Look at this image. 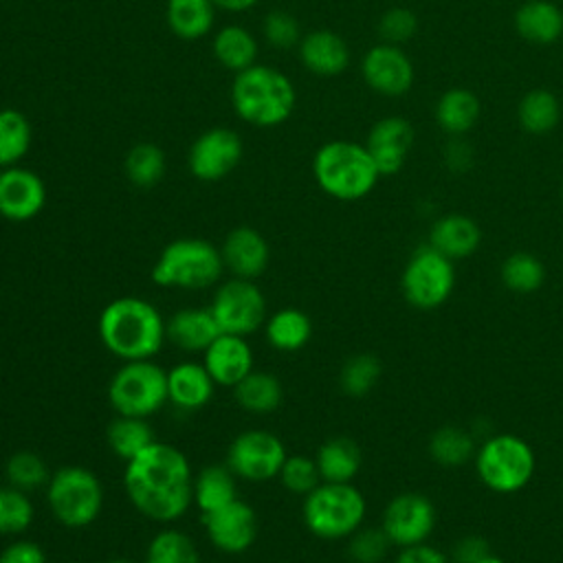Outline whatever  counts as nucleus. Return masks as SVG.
Segmentation results:
<instances>
[{"label":"nucleus","mask_w":563,"mask_h":563,"mask_svg":"<svg viewBox=\"0 0 563 563\" xmlns=\"http://www.w3.org/2000/svg\"><path fill=\"white\" fill-rule=\"evenodd\" d=\"M380 372H383L380 361L369 352H361V354L350 356L343 363V367L339 372V385L347 396L363 398L376 387Z\"/></svg>","instance_id":"obj_42"},{"label":"nucleus","mask_w":563,"mask_h":563,"mask_svg":"<svg viewBox=\"0 0 563 563\" xmlns=\"http://www.w3.org/2000/svg\"><path fill=\"white\" fill-rule=\"evenodd\" d=\"M123 172L132 185L150 189L163 180L167 172V156L158 145L150 141L136 143L123 158Z\"/></svg>","instance_id":"obj_36"},{"label":"nucleus","mask_w":563,"mask_h":563,"mask_svg":"<svg viewBox=\"0 0 563 563\" xmlns=\"http://www.w3.org/2000/svg\"><path fill=\"white\" fill-rule=\"evenodd\" d=\"M262 35L275 48H290V46L299 44L301 29L292 13H288L284 9H275L264 15Z\"/></svg>","instance_id":"obj_46"},{"label":"nucleus","mask_w":563,"mask_h":563,"mask_svg":"<svg viewBox=\"0 0 563 563\" xmlns=\"http://www.w3.org/2000/svg\"><path fill=\"white\" fill-rule=\"evenodd\" d=\"M216 4V9L222 11H231V13H240V11H249L253 9L260 0H211Z\"/></svg>","instance_id":"obj_51"},{"label":"nucleus","mask_w":563,"mask_h":563,"mask_svg":"<svg viewBox=\"0 0 563 563\" xmlns=\"http://www.w3.org/2000/svg\"><path fill=\"white\" fill-rule=\"evenodd\" d=\"M0 563H48L40 543L29 539H15L0 550Z\"/></svg>","instance_id":"obj_47"},{"label":"nucleus","mask_w":563,"mask_h":563,"mask_svg":"<svg viewBox=\"0 0 563 563\" xmlns=\"http://www.w3.org/2000/svg\"><path fill=\"white\" fill-rule=\"evenodd\" d=\"M97 332L103 347L121 361L152 358L167 339L163 314L141 297H117L106 303Z\"/></svg>","instance_id":"obj_2"},{"label":"nucleus","mask_w":563,"mask_h":563,"mask_svg":"<svg viewBox=\"0 0 563 563\" xmlns=\"http://www.w3.org/2000/svg\"><path fill=\"white\" fill-rule=\"evenodd\" d=\"M479 224L464 213H444L431 224L429 231V246H433L453 262L471 257L479 249Z\"/></svg>","instance_id":"obj_23"},{"label":"nucleus","mask_w":563,"mask_h":563,"mask_svg":"<svg viewBox=\"0 0 563 563\" xmlns=\"http://www.w3.org/2000/svg\"><path fill=\"white\" fill-rule=\"evenodd\" d=\"M51 515L66 528L95 523L103 508V484L86 466L66 464L51 473L46 484Z\"/></svg>","instance_id":"obj_7"},{"label":"nucleus","mask_w":563,"mask_h":563,"mask_svg":"<svg viewBox=\"0 0 563 563\" xmlns=\"http://www.w3.org/2000/svg\"><path fill=\"white\" fill-rule=\"evenodd\" d=\"M391 545L424 543L435 528V506L427 495L400 493L383 510V523Z\"/></svg>","instance_id":"obj_14"},{"label":"nucleus","mask_w":563,"mask_h":563,"mask_svg":"<svg viewBox=\"0 0 563 563\" xmlns=\"http://www.w3.org/2000/svg\"><path fill=\"white\" fill-rule=\"evenodd\" d=\"M106 563H136L132 559H125V556H114V559H108Z\"/></svg>","instance_id":"obj_53"},{"label":"nucleus","mask_w":563,"mask_h":563,"mask_svg":"<svg viewBox=\"0 0 563 563\" xmlns=\"http://www.w3.org/2000/svg\"><path fill=\"white\" fill-rule=\"evenodd\" d=\"M297 46L303 68L317 77H336L350 66V46L336 31L314 29Z\"/></svg>","instance_id":"obj_21"},{"label":"nucleus","mask_w":563,"mask_h":563,"mask_svg":"<svg viewBox=\"0 0 563 563\" xmlns=\"http://www.w3.org/2000/svg\"><path fill=\"white\" fill-rule=\"evenodd\" d=\"M231 106L242 121L255 128H277L295 112L297 90L279 68L253 64L235 73Z\"/></svg>","instance_id":"obj_3"},{"label":"nucleus","mask_w":563,"mask_h":563,"mask_svg":"<svg viewBox=\"0 0 563 563\" xmlns=\"http://www.w3.org/2000/svg\"><path fill=\"white\" fill-rule=\"evenodd\" d=\"M519 128L528 134L541 136L552 132L561 121V101L548 88L528 90L517 103Z\"/></svg>","instance_id":"obj_32"},{"label":"nucleus","mask_w":563,"mask_h":563,"mask_svg":"<svg viewBox=\"0 0 563 563\" xmlns=\"http://www.w3.org/2000/svg\"><path fill=\"white\" fill-rule=\"evenodd\" d=\"M499 277H501V284L510 292L530 295L543 286L545 266L537 255H532L528 251H517L504 260Z\"/></svg>","instance_id":"obj_38"},{"label":"nucleus","mask_w":563,"mask_h":563,"mask_svg":"<svg viewBox=\"0 0 563 563\" xmlns=\"http://www.w3.org/2000/svg\"><path fill=\"white\" fill-rule=\"evenodd\" d=\"M200 521L211 545L227 554L246 552L257 539V512L240 497L213 512L200 515Z\"/></svg>","instance_id":"obj_16"},{"label":"nucleus","mask_w":563,"mask_h":563,"mask_svg":"<svg viewBox=\"0 0 563 563\" xmlns=\"http://www.w3.org/2000/svg\"><path fill=\"white\" fill-rule=\"evenodd\" d=\"M242 156L244 143L235 130L209 128L194 139L187 165L194 178L202 183H218L240 165Z\"/></svg>","instance_id":"obj_13"},{"label":"nucleus","mask_w":563,"mask_h":563,"mask_svg":"<svg viewBox=\"0 0 563 563\" xmlns=\"http://www.w3.org/2000/svg\"><path fill=\"white\" fill-rule=\"evenodd\" d=\"M482 114V103L479 97L462 86L455 88H446L433 108V117L435 123L442 132H446L449 136H464L466 132H471Z\"/></svg>","instance_id":"obj_26"},{"label":"nucleus","mask_w":563,"mask_h":563,"mask_svg":"<svg viewBox=\"0 0 563 563\" xmlns=\"http://www.w3.org/2000/svg\"><path fill=\"white\" fill-rule=\"evenodd\" d=\"M220 255L224 268L233 277L255 282L271 262V246L257 229L235 227L224 235Z\"/></svg>","instance_id":"obj_19"},{"label":"nucleus","mask_w":563,"mask_h":563,"mask_svg":"<svg viewBox=\"0 0 563 563\" xmlns=\"http://www.w3.org/2000/svg\"><path fill=\"white\" fill-rule=\"evenodd\" d=\"M517 35L530 44L548 46L563 35V9L552 0H526L512 15Z\"/></svg>","instance_id":"obj_25"},{"label":"nucleus","mask_w":563,"mask_h":563,"mask_svg":"<svg viewBox=\"0 0 563 563\" xmlns=\"http://www.w3.org/2000/svg\"><path fill=\"white\" fill-rule=\"evenodd\" d=\"M222 271L224 264L216 244L202 238H178L163 246L150 275L163 288L200 290L216 286Z\"/></svg>","instance_id":"obj_5"},{"label":"nucleus","mask_w":563,"mask_h":563,"mask_svg":"<svg viewBox=\"0 0 563 563\" xmlns=\"http://www.w3.org/2000/svg\"><path fill=\"white\" fill-rule=\"evenodd\" d=\"M233 396L244 411L264 416L275 411L282 405L284 389L275 374L264 369H253L233 387Z\"/></svg>","instance_id":"obj_31"},{"label":"nucleus","mask_w":563,"mask_h":563,"mask_svg":"<svg viewBox=\"0 0 563 563\" xmlns=\"http://www.w3.org/2000/svg\"><path fill=\"white\" fill-rule=\"evenodd\" d=\"M532 446L512 433L490 435L475 451V471L482 484L499 495H512L526 488L534 475Z\"/></svg>","instance_id":"obj_8"},{"label":"nucleus","mask_w":563,"mask_h":563,"mask_svg":"<svg viewBox=\"0 0 563 563\" xmlns=\"http://www.w3.org/2000/svg\"><path fill=\"white\" fill-rule=\"evenodd\" d=\"M143 563H200V552L187 532L163 528L150 539Z\"/></svg>","instance_id":"obj_39"},{"label":"nucleus","mask_w":563,"mask_h":563,"mask_svg":"<svg viewBox=\"0 0 563 563\" xmlns=\"http://www.w3.org/2000/svg\"><path fill=\"white\" fill-rule=\"evenodd\" d=\"M561 198H563V189H561Z\"/></svg>","instance_id":"obj_54"},{"label":"nucleus","mask_w":563,"mask_h":563,"mask_svg":"<svg viewBox=\"0 0 563 563\" xmlns=\"http://www.w3.org/2000/svg\"><path fill=\"white\" fill-rule=\"evenodd\" d=\"M33 130L24 112L15 108H0V169L20 165L29 154Z\"/></svg>","instance_id":"obj_35"},{"label":"nucleus","mask_w":563,"mask_h":563,"mask_svg":"<svg viewBox=\"0 0 563 563\" xmlns=\"http://www.w3.org/2000/svg\"><path fill=\"white\" fill-rule=\"evenodd\" d=\"M167 24L180 40H200L213 29L216 4L211 0H167Z\"/></svg>","instance_id":"obj_33"},{"label":"nucleus","mask_w":563,"mask_h":563,"mask_svg":"<svg viewBox=\"0 0 563 563\" xmlns=\"http://www.w3.org/2000/svg\"><path fill=\"white\" fill-rule=\"evenodd\" d=\"M288 457L284 442L264 429H246L238 433L227 449V466L246 482H268L279 475Z\"/></svg>","instance_id":"obj_12"},{"label":"nucleus","mask_w":563,"mask_h":563,"mask_svg":"<svg viewBox=\"0 0 563 563\" xmlns=\"http://www.w3.org/2000/svg\"><path fill=\"white\" fill-rule=\"evenodd\" d=\"M365 508L363 493L350 482H321L303 497L301 517L314 537L336 541L350 537L363 526Z\"/></svg>","instance_id":"obj_6"},{"label":"nucleus","mask_w":563,"mask_h":563,"mask_svg":"<svg viewBox=\"0 0 563 563\" xmlns=\"http://www.w3.org/2000/svg\"><path fill=\"white\" fill-rule=\"evenodd\" d=\"M4 479L7 484L24 493H33V490L46 488L51 479V471L42 455L22 449L9 455V460L4 462Z\"/></svg>","instance_id":"obj_40"},{"label":"nucleus","mask_w":563,"mask_h":563,"mask_svg":"<svg viewBox=\"0 0 563 563\" xmlns=\"http://www.w3.org/2000/svg\"><path fill=\"white\" fill-rule=\"evenodd\" d=\"M165 334L172 345L185 352H205L216 336L220 334V328L207 308L189 306L176 310L167 321H165Z\"/></svg>","instance_id":"obj_24"},{"label":"nucleus","mask_w":563,"mask_h":563,"mask_svg":"<svg viewBox=\"0 0 563 563\" xmlns=\"http://www.w3.org/2000/svg\"><path fill=\"white\" fill-rule=\"evenodd\" d=\"M106 440L117 457L130 462L141 451H145L156 440V435L147 418L117 413V418L106 429Z\"/></svg>","instance_id":"obj_34"},{"label":"nucleus","mask_w":563,"mask_h":563,"mask_svg":"<svg viewBox=\"0 0 563 563\" xmlns=\"http://www.w3.org/2000/svg\"><path fill=\"white\" fill-rule=\"evenodd\" d=\"M108 402L119 416H154L167 402V372L152 358L125 361L108 383Z\"/></svg>","instance_id":"obj_9"},{"label":"nucleus","mask_w":563,"mask_h":563,"mask_svg":"<svg viewBox=\"0 0 563 563\" xmlns=\"http://www.w3.org/2000/svg\"><path fill=\"white\" fill-rule=\"evenodd\" d=\"M277 477L286 490L303 497L321 484L317 462L314 457H308V455H288Z\"/></svg>","instance_id":"obj_43"},{"label":"nucleus","mask_w":563,"mask_h":563,"mask_svg":"<svg viewBox=\"0 0 563 563\" xmlns=\"http://www.w3.org/2000/svg\"><path fill=\"white\" fill-rule=\"evenodd\" d=\"M191 479L187 455L158 440L125 462L123 471L128 499L143 517L158 523H172L189 510Z\"/></svg>","instance_id":"obj_1"},{"label":"nucleus","mask_w":563,"mask_h":563,"mask_svg":"<svg viewBox=\"0 0 563 563\" xmlns=\"http://www.w3.org/2000/svg\"><path fill=\"white\" fill-rule=\"evenodd\" d=\"M220 332L249 336L266 321V299L253 279L231 277L222 282L209 303Z\"/></svg>","instance_id":"obj_11"},{"label":"nucleus","mask_w":563,"mask_h":563,"mask_svg":"<svg viewBox=\"0 0 563 563\" xmlns=\"http://www.w3.org/2000/svg\"><path fill=\"white\" fill-rule=\"evenodd\" d=\"M213 57L233 73L257 64V40L242 24H227L216 31L211 42Z\"/></svg>","instance_id":"obj_30"},{"label":"nucleus","mask_w":563,"mask_h":563,"mask_svg":"<svg viewBox=\"0 0 563 563\" xmlns=\"http://www.w3.org/2000/svg\"><path fill=\"white\" fill-rule=\"evenodd\" d=\"M361 75L367 88L380 97H402L413 86V64L396 44H374L361 59Z\"/></svg>","instance_id":"obj_15"},{"label":"nucleus","mask_w":563,"mask_h":563,"mask_svg":"<svg viewBox=\"0 0 563 563\" xmlns=\"http://www.w3.org/2000/svg\"><path fill=\"white\" fill-rule=\"evenodd\" d=\"M321 482H334V484H347L356 477L361 471V449L352 438H330L325 440L317 455H314Z\"/></svg>","instance_id":"obj_28"},{"label":"nucleus","mask_w":563,"mask_h":563,"mask_svg":"<svg viewBox=\"0 0 563 563\" xmlns=\"http://www.w3.org/2000/svg\"><path fill=\"white\" fill-rule=\"evenodd\" d=\"M490 554V545L484 537L477 534H466L462 537L453 550H451V561L453 563H479Z\"/></svg>","instance_id":"obj_49"},{"label":"nucleus","mask_w":563,"mask_h":563,"mask_svg":"<svg viewBox=\"0 0 563 563\" xmlns=\"http://www.w3.org/2000/svg\"><path fill=\"white\" fill-rule=\"evenodd\" d=\"M202 365L220 387H235L249 372H253V350L246 336L220 332L216 341L202 352Z\"/></svg>","instance_id":"obj_20"},{"label":"nucleus","mask_w":563,"mask_h":563,"mask_svg":"<svg viewBox=\"0 0 563 563\" xmlns=\"http://www.w3.org/2000/svg\"><path fill=\"white\" fill-rule=\"evenodd\" d=\"M35 519V506L29 493L2 484L0 486V534L18 537L31 528Z\"/></svg>","instance_id":"obj_41"},{"label":"nucleus","mask_w":563,"mask_h":563,"mask_svg":"<svg viewBox=\"0 0 563 563\" xmlns=\"http://www.w3.org/2000/svg\"><path fill=\"white\" fill-rule=\"evenodd\" d=\"M312 176L323 194L341 202L365 198L380 178L365 143L347 139L328 141L314 152Z\"/></svg>","instance_id":"obj_4"},{"label":"nucleus","mask_w":563,"mask_h":563,"mask_svg":"<svg viewBox=\"0 0 563 563\" xmlns=\"http://www.w3.org/2000/svg\"><path fill=\"white\" fill-rule=\"evenodd\" d=\"M444 165L453 172V174H464L473 167L475 163V154L473 147L462 139V136H451V141L444 145Z\"/></svg>","instance_id":"obj_48"},{"label":"nucleus","mask_w":563,"mask_h":563,"mask_svg":"<svg viewBox=\"0 0 563 563\" xmlns=\"http://www.w3.org/2000/svg\"><path fill=\"white\" fill-rule=\"evenodd\" d=\"M46 205V185L29 167L11 165L0 169V216L11 222H26L42 213Z\"/></svg>","instance_id":"obj_17"},{"label":"nucleus","mask_w":563,"mask_h":563,"mask_svg":"<svg viewBox=\"0 0 563 563\" xmlns=\"http://www.w3.org/2000/svg\"><path fill=\"white\" fill-rule=\"evenodd\" d=\"M347 539V554L354 563H380L391 545L383 528H358Z\"/></svg>","instance_id":"obj_44"},{"label":"nucleus","mask_w":563,"mask_h":563,"mask_svg":"<svg viewBox=\"0 0 563 563\" xmlns=\"http://www.w3.org/2000/svg\"><path fill=\"white\" fill-rule=\"evenodd\" d=\"M429 455L444 468L462 466L475 455V438L471 431L455 424L440 427L429 438Z\"/></svg>","instance_id":"obj_37"},{"label":"nucleus","mask_w":563,"mask_h":563,"mask_svg":"<svg viewBox=\"0 0 563 563\" xmlns=\"http://www.w3.org/2000/svg\"><path fill=\"white\" fill-rule=\"evenodd\" d=\"M238 499V475L227 464H209L191 479V501L200 515Z\"/></svg>","instance_id":"obj_27"},{"label":"nucleus","mask_w":563,"mask_h":563,"mask_svg":"<svg viewBox=\"0 0 563 563\" xmlns=\"http://www.w3.org/2000/svg\"><path fill=\"white\" fill-rule=\"evenodd\" d=\"M479 563H506L504 559H499V556H495V554H488L486 559H482Z\"/></svg>","instance_id":"obj_52"},{"label":"nucleus","mask_w":563,"mask_h":563,"mask_svg":"<svg viewBox=\"0 0 563 563\" xmlns=\"http://www.w3.org/2000/svg\"><path fill=\"white\" fill-rule=\"evenodd\" d=\"M216 383L207 367L196 361H183L167 369V402L180 411H198L213 396Z\"/></svg>","instance_id":"obj_22"},{"label":"nucleus","mask_w":563,"mask_h":563,"mask_svg":"<svg viewBox=\"0 0 563 563\" xmlns=\"http://www.w3.org/2000/svg\"><path fill=\"white\" fill-rule=\"evenodd\" d=\"M376 29H378V35L383 42L400 46L416 35L418 15L407 7H391L380 13Z\"/></svg>","instance_id":"obj_45"},{"label":"nucleus","mask_w":563,"mask_h":563,"mask_svg":"<svg viewBox=\"0 0 563 563\" xmlns=\"http://www.w3.org/2000/svg\"><path fill=\"white\" fill-rule=\"evenodd\" d=\"M413 145V125L398 114L378 119L365 139V147L380 176H394L405 167Z\"/></svg>","instance_id":"obj_18"},{"label":"nucleus","mask_w":563,"mask_h":563,"mask_svg":"<svg viewBox=\"0 0 563 563\" xmlns=\"http://www.w3.org/2000/svg\"><path fill=\"white\" fill-rule=\"evenodd\" d=\"M264 336L271 347L279 352H297L308 345L312 336V321L299 308H279L264 321Z\"/></svg>","instance_id":"obj_29"},{"label":"nucleus","mask_w":563,"mask_h":563,"mask_svg":"<svg viewBox=\"0 0 563 563\" xmlns=\"http://www.w3.org/2000/svg\"><path fill=\"white\" fill-rule=\"evenodd\" d=\"M394 563H451V561L446 554H442L438 548L424 541V543L400 548Z\"/></svg>","instance_id":"obj_50"},{"label":"nucleus","mask_w":563,"mask_h":563,"mask_svg":"<svg viewBox=\"0 0 563 563\" xmlns=\"http://www.w3.org/2000/svg\"><path fill=\"white\" fill-rule=\"evenodd\" d=\"M400 288L407 303H411L413 308H440L455 288L453 260H449L429 244L418 246L402 268Z\"/></svg>","instance_id":"obj_10"}]
</instances>
